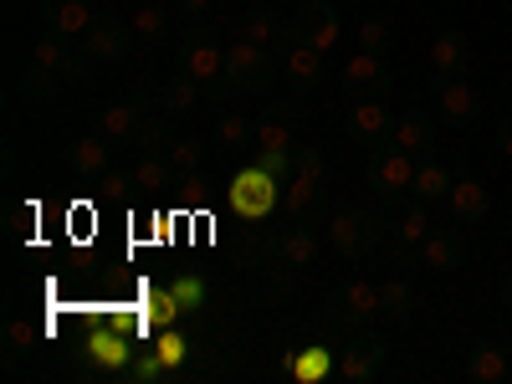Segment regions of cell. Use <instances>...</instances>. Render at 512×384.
I'll use <instances>...</instances> for the list:
<instances>
[{"instance_id":"cell-25","label":"cell","mask_w":512,"mask_h":384,"mask_svg":"<svg viewBox=\"0 0 512 384\" xmlns=\"http://www.w3.org/2000/svg\"><path fill=\"white\" fill-rule=\"evenodd\" d=\"M466 67H472V41H466V31H441L431 47V77H461Z\"/></svg>"},{"instance_id":"cell-4","label":"cell","mask_w":512,"mask_h":384,"mask_svg":"<svg viewBox=\"0 0 512 384\" xmlns=\"http://www.w3.org/2000/svg\"><path fill=\"white\" fill-rule=\"evenodd\" d=\"M282 36L308 41V47H318V52L328 57V52L338 47V36H344V21H338L333 0H303V6H297V16L282 21Z\"/></svg>"},{"instance_id":"cell-27","label":"cell","mask_w":512,"mask_h":384,"mask_svg":"<svg viewBox=\"0 0 512 384\" xmlns=\"http://www.w3.org/2000/svg\"><path fill=\"white\" fill-rule=\"evenodd\" d=\"M512 374V359L502 344H472V354H466V379L477 384H502Z\"/></svg>"},{"instance_id":"cell-37","label":"cell","mask_w":512,"mask_h":384,"mask_svg":"<svg viewBox=\"0 0 512 384\" xmlns=\"http://www.w3.org/2000/svg\"><path fill=\"white\" fill-rule=\"evenodd\" d=\"M169 159H175V169H180V180H190L195 169L205 164V144H200L195 134H180L175 144H169Z\"/></svg>"},{"instance_id":"cell-26","label":"cell","mask_w":512,"mask_h":384,"mask_svg":"<svg viewBox=\"0 0 512 384\" xmlns=\"http://www.w3.org/2000/svg\"><path fill=\"white\" fill-rule=\"evenodd\" d=\"M466 262V241L461 231H431L420 241V267H431V272H456Z\"/></svg>"},{"instance_id":"cell-9","label":"cell","mask_w":512,"mask_h":384,"mask_svg":"<svg viewBox=\"0 0 512 384\" xmlns=\"http://www.w3.org/2000/svg\"><path fill=\"white\" fill-rule=\"evenodd\" d=\"M221 67H226V47H221L216 26H210V21H190V31H185V41H180V72L210 82Z\"/></svg>"},{"instance_id":"cell-14","label":"cell","mask_w":512,"mask_h":384,"mask_svg":"<svg viewBox=\"0 0 512 384\" xmlns=\"http://www.w3.org/2000/svg\"><path fill=\"white\" fill-rule=\"evenodd\" d=\"M344 88H349L354 103H359V98H390V93H395V72H390V62H384V57L354 52V57L344 62Z\"/></svg>"},{"instance_id":"cell-7","label":"cell","mask_w":512,"mask_h":384,"mask_svg":"<svg viewBox=\"0 0 512 384\" xmlns=\"http://www.w3.org/2000/svg\"><path fill=\"white\" fill-rule=\"evenodd\" d=\"M277 62H282V82L292 88V98L318 93V82H323V52L318 47H308V41H297V36H277Z\"/></svg>"},{"instance_id":"cell-2","label":"cell","mask_w":512,"mask_h":384,"mask_svg":"<svg viewBox=\"0 0 512 384\" xmlns=\"http://www.w3.org/2000/svg\"><path fill=\"white\" fill-rule=\"evenodd\" d=\"M390 364V344H384L379 333H369V328H354V333H344L338 338V354H333V369L344 374V379H354V384H369V379H379V369Z\"/></svg>"},{"instance_id":"cell-30","label":"cell","mask_w":512,"mask_h":384,"mask_svg":"<svg viewBox=\"0 0 512 384\" xmlns=\"http://www.w3.org/2000/svg\"><path fill=\"white\" fill-rule=\"evenodd\" d=\"M236 36H241V41H256V47H272V41L282 36V21H277L267 6H251V11L236 16Z\"/></svg>"},{"instance_id":"cell-45","label":"cell","mask_w":512,"mask_h":384,"mask_svg":"<svg viewBox=\"0 0 512 384\" xmlns=\"http://www.w3.org/2000/svg\"><path fill=\"white\" fill-rule=\"evenodd\" d=\"M497 149L512 159V118H502V123H497Z\"/></svg>"},{"instance_id":"cell-20","label":"cell","mask_w":512,"mask_h":384,"mask_svg":"<svg viewBox=\"0 0 512 384\" xmlns=\"http://www.w3.org/2000/svg\"><path fill=\"white\" fill-rule=\"evenodd\" d=\"M431 98L441 108V123H451V128H466L477 118V93L461 77H431Z\"/></svg>"},{"instance_id":"cell-12","label":"cell","mask_w":512,"mask_h":384,"mask_svg":"<svg viewBox=\"0 0 512 384\" xmlns=\"http://www.w3.org/2000/svg\"><path fill=\"white\" fill-rule=\"evenodd\" d=\"M154 103H159V93H149L144 82H134L123 103L103 108V118H98V134H108L113 144H134V128H139V118H144Z\"/></svg>"},{"instance_id":"cell-13","label":"cell","mask_w":512,"mask_h":384,"mask_svg":"<svg viewBox=\"0 0 512 384\" xmlns=\"http://www.w3.org/2000/svg\"><path fill=\"white\" fill-rule=\"evenodd\" d=\"M231 262L246 267V272L272 267V262H277V231H272L267 221H246V216H241V226H236V236H231Z\"/></svg>"},{"instance_id":"cell-35","label":"cell","mask_w":512,"mask_h":384,"mask_svg":"<svg viewBox=\"0 0 512 384\" xmlns=\"http://www.w3.org/2000/svg\"><path fill=\"white\" fill-rule=\"evenodd\" d=\"M415 313V287L410 282H384L379 287V318H410Z\"/></svg>"},{"instance_id":"cell-24","label":"cell","mask_w":512,"mask_h":384,"mask_svg":"<svg viewBox=\"0 0 512 384\" xmlns=\"http://www.w3.org/2000/svg\"><path fill=\"white\" fill-rule=\"evenodd\" d=\"M277 256L287 267H313L318 262V226H308V221H292L287 231H277Z\"/></svg>"},{"instance_id":"cell-29","label":"cell","mask_w":512,"mask_h":384,"mask_svg":"<svg viewBox=\"0 0 512 384\" xmlns=\"http://www.w3.org/2000/svg\"><path fill=\"white\" fill-rule=\"evenodd\" d=\"M200 103H205V82L190 77V72H175V77L159 88V108H164V113H195Z\"/></svg>"},{"instance_id":"cell-1","label":"cell","mask_w":512,"mask_h":384,"mask_svg":"<svg viewBox=\"0 0 512 384\" xmlns=\"http://www.w3.org/2000/svg\"><path fill=\"white\" fill-rule=\"evenodd\" d=\"M379 318V287L369 282H344V287H333L328 292V303H323V328L328 333H354V328H369Z\"/></svg>"},{"instance_id":"cell-38","label":"cell","mask_w":512,"mask_h":384,"mask_svg":"<svg viewBox=\"0 0 512 384\" xmlns=\"http://www.w3.org/2000/svg\"><path fill=\"white\" fill-rule=\"evenodd\" d=\"M251 149H297V144H292V123L256 118V139H251Z\"/></svg>"},{"instance_id":"cell-46","label":"cell","mask_w":512,"mask_h":384,"mask_svg":"<svg viewBox=\"0 0 512 384\" xmlns=\"http://www.w3.org/2000/svg\"><path fill=\"white\" fill-rule=\"evenodd\" d=\"M103 185H108V190H113V195H123V190H128V185H134V175H123V169H113V175H108V180H103Z\"/></svg>"},{"instance_id":"cell-28","label":"cell","mask_w":512,"mask_h":384,"mask_svg":"<svg viewBox=\"0 0 512 384\" xmlns=\"http://www.w3.org/2000/svg\"><path fill=\"white\" fill-rule=\"evenodd\" d=\"M175 113H164V108H149L144 118H139V128H134V149H144V154H169V144H175L180 134H175V123H169Z\"/></svg>"},{"instance_id":"cell-44","label":"cell","mask_w":512,"mask_h":384,"mask_svg":"<svg viewBox=\"0 0 512 384\" xmlns=\"http://www.w3.org/2000/svg\"><path fill=\"white\" fill-rule=\"evenodd\" d=\"M175 6H180V16L200 21V16H210V6H216V0H175Z\"/></svg>"},{"instance_id":"cell-10","label":"cell","mask_w":512,"mask_h":384,"mask_svg":"<svg viewBox=\"0 0 512 384\" xmlns=\"http://www.w3.org/2000/svg\"><path fill=\"white\" fill-rule=\"evenodd\" d=\"M349 128V139L364 144V149H379V144H395V108L384 103V98H359L344 118Z\"/></svg>"},{"instance_id":"cell-32","label":"cell","mask_w":512,"mask_h":384,"mask_svg":"<svg viewBox=\"0 0 512 384\" xmlns=\"http://www.w3.org/2000/svg\"><path fill=\"white\" fill-rule=\"evenodd\" d=\"M175 180H180V169H175V159H169V154H144L139 169H134V185L139 190H169Z\"/></svg>"},{"instance_id":"cell-39","label":"cell","mask_w":512,"mask_h":384,"mask_svg":"<svg viewBox=\"0 0 512 384\" xmlns=\"http://www.w3.org/2000/svg\"><path fill=\"white\" fill-rule=\"evenodd\" d=\"M256 169H267L272 180H292V164H297V149H256L251 154Z\"/></svg>"},{"instance_id":"cell-8","label":"cell","mask_w":512,"mask_h":384,"mask_svg":"<svg viewBox=\"0 0 512 384\" xmlns=\"http://www.w3.org/2000/svg\"><path fill=\"white\" fill-rule=\"evenodd\" d=\"M384 210H390L395 221V262H420V241L431 236V216H425V200L420 195H395L384 200Z\"/></svg>"},{"instance_id":"cell-42","label":"cell","mask_w":512,"mask_h":384,"mask_svg":"<svg viewBox=\"0 0 512 384\" xmlns=\"http://www.w3.org/2000/svg\"><path fill=\"white\" fill-rule=\"evenodd\" d=\"M292 175H313V180H323V175H328V159H323V149H297Z\"/></svg>"},{"instance_id":"cell-22","label":"cell","mask_w":512,"mask_h":384,"mask_svg":"<svg viewBox=\"0 0 512 384\" xmlns=\"http://www.w3.org/2000/svg\"><path fill=\"white\" fill-rule=\"evenodd\" d=\"M451 216L461 221V226H482L487 221V210H492V190L482 185V180H472V175H456V185H451Z\"/></svg>"},{"instance_id":"cell-40","label":"cell","mask_w":512,"mask_h":384,"mask_svg":"<svg viewBox=\"0 0 512 384\" xmlns=\"http://www.w3.org/2000/svg\"><path fill=\"white\" fill-rule=\"evenodd\" d=\"M164 26H169V11H164V6H144V11L134 16V31H139L144 41H159Z\"/></svg>"},{"instance_id":"cell-34","label":"cell","mask_w":512,"mask_h":384,"mask_svg":"<svg viewBox=\"0 0 512 384\" xmlns=\"http://www.w3.org/2000/svg\"><path fill=\"white\" fill-rule=\"evenodd\" d=\"M390 47H395V26L384 21V16H364V21H359V52L390 57Z\"/></svg>"},{"instance_id":"cell-21","label":"cell","mask_w":512,"mask_h":384,"mask_svg":"<svg viewBox=\"0 0 512 384\" xmlns=\"http://www.w3.org/2000/svg\"><path fill=\"white\" fill-rule=\"evenodd\" d=\"M11 93H16V103L52 108V103H57V93H62V77H57V72H47L41 62H26V67L16 72V82H11Z\"/></svg>"},{"instance_id":"cell-33","label":"cell","mask_w":512,"mask_h":384,"mask_svg":"<svg viewBox=\"0 0 512 384\" xmlns=\"http://www.w3.org/2000/svg\"><path fill=\"white\" fill-rule=\"evenodd\" d=\"M41 338H47V328H36V323H21V318H6V364H21Z\"/></svg>"},{"instance_id":"cell-16","label":"cell","mask_w":512,"mask_h":384,"mask_svg":"<svg viewBox=\"0 0 512 384\" xmlns=\"http://www.w3.org/2000/svg\"><path fill=\"white\" fill-rule=\"evenodd\" d=\"M67 164H72V175L77 180H88V185H103L113 175V139L108 134H82L67 144Z\"/></svg>"},{"instance_id":"cell-6","label":"cell","mask_w":512,"mask_h":384,"mask_svg":"<svg viewBox=\"0 0 512 384\" xmlns=\"http://www.w3.org/2000/svg\"><path fill=\"white\" fill-rule=\"evenodd\" d=\"M277 72H282V62L267 57V47H256V41H241L236 36V47L226 52V77L236 82L241 93H267L272 82H277Z\"/></svg>"},{"instance_id":"cell-17","label":"cell","mask_w":512,"mask_h":384,"mask_svg":"<svg viewBox=\"0 0 512 384\" xmlns=\"http://www.w3.org/2000/svg\"><path fill=\"white\" fill-rule=\"evenodd\" d=\"M282 216H287V221H308V226H318V221L328 216V190H323V180H313V175H292V180L282 185Z\"/></svg>"},{"instance_id":"cell-47","label":"cell","mask_w":512,"mask_h":384,"mask_svg":"<svg viewBox=\"0 0 512 384\" xmlns=\"http://www.w3.org/2000/svg\"><path fill=\"white\" fill-rule=\"evenodd\" d=\"M502 303H507V308H512V272H507V277H502Z\"/></svg>"},{"instance_id":"cell-18","label":"cell","mask_w":512,"mask_h":384,"mask_svg":"<svg viewBox=\"0 0 512 384\" xmlns=\"http://www.w3.org/2000/svg\"><path fill=\"white\" fill-rule=\"evenodd\" d=\"M128 47H134V31H128L118 16H93L88 36H82V52H88L93 62H113V67L128 57Z\"/></svg>"},{"instance_id":"cell-19","label":"cell","mask_w":512,"mask_h":384,"mask_svg":"<svg viewBox=\"0 0 512 384\" xmlns=\"http://www.w3.org/2000/svg\"><path fill=\"white\" fill-rule=\"evenodd\" d=\"M36 11H41V26L67 36V41H82L93 26V0H36Z\"/></svg>"},{"instance_id":"cell-11","label":"cell","mask_w":512,"mask_h":384,"mask_svg":"<svg viewBox=\"0 0 512 384\" xmlns=\"http://www.w3.org/2000/svg\"><path fill=\"white\" fill-rule=\"evenodd\" d=\"M231 205H236V216H246V221H267L272 210L282 205V190H277V180L267 175V169H246V175L231 185Z\"/></svg>"},{"instance_id":"cell-43","label":"cell","mask_w":512,"mask_h":384,"mask_svg":"<svg viewBox=\"0 0 512 384\" xmlns=\"http://www.w3.org/2000/svg\"><path fill=\"white\" fill-rule=\"evenodd\" d=\"M262 118H277V123H292V128H297L303 108H297V98H277V103H267V108H262Z\"/></svg>"},{"instance_id":"cell-3","label":"cell","mask_w":512,"mask_h":384,"mask_svg":"<svg viewBox=\"0 0 512 384\" xmlns=\"http://www.w3.org/2000/svg\"><path fill=\"white\" fill-rule=\"evenodd\" d=\"M328 241L344 262H364L379 246V216L374 210H333L328 216Z\"/></svg>"},{"instance_id":"cell-36","label":"cell","mask_w":512,"mask_h":384,"mask_svg":"<svg viewBox=\"0 0 512 384\" xmlns=\"http://www.w3.org/2000/svg\"><path fill=\"white\" fill-rule=\"evenodd\" d=\"M256 139V123L251 118H241V113H221L216 118V144L221 149H246Z\"/></svg>"},{"instance_id":"cell-31","label":"cell","mask_w":512,"mask_h":384,"mask_svg":"<svg viewBox=\"0 0 512 384\" xmlns=\"http://www.w3.org/2000/svg\"><path fill=\"white\" fill-rule=\"evenodd\" d=\"M451 185H456V175H451L446 164H415L410 195H420L425 205H431V200H446V195H451Z\"/></svg>"},{"instance_id":"cell-5","label":"cell","mask_w":512,"mask_h":384,"mask_svg":"<svg viewBox=\"0 0 512 384\" xmlns=\"http://www.w3.org/2000/svg\"><path fill=\"white\" fill-rule=\"evenodd\" d=\"M364 180H369V190H374L379 200L405 195V190H410V180H415V154H405L400 144H379V149H369Z\"/></svg>"},{"instance_id":"cell-23","label":"cell","mask_w":512,"mask_h":384,"mask_svg":"<svg viewBox=\"0 0 512 384\" xmlns=\"http://www.w3.org/2000/svg\"><path fill=\"white\" fill-rule=\"evenodd\" d=\"M395 144H400L405 154L425 159V154L436 149V118L425 113V108H410V113H400V118H395Z\"/></svg>"},{"instance_id":"cell-41","label":"cell","mask_w":512,"mask_h":384,"mask_svg":"<svg viewBox=\"0 0 512 384\" xmlns=\"http://www.w3.org/2000/svg\"><path fill=\"white\" fill-rule=\"evenodd\" d=\"M236 93H241V88H236V82L226 77V67H221L216 77H210V82H205V108H226V103H231Z\"/></svg>"},{"instance_id":"cell-15","label":"cell","mask_w":512,"mask_h":384,"mask_svg":"<svg viewBox=\"0 0 512 384\" xmlns=\"http://www.w3.org/2000/svg\"><path fill=\"white\" fill-rule=\"evenodd\" d=\"M31 62H41L47 72H57L62 82H82V77L93 72V57H88V52H72V41L57 36V31H47V36L36 41V47H31Z\"/></svg>"}]
</instances>
